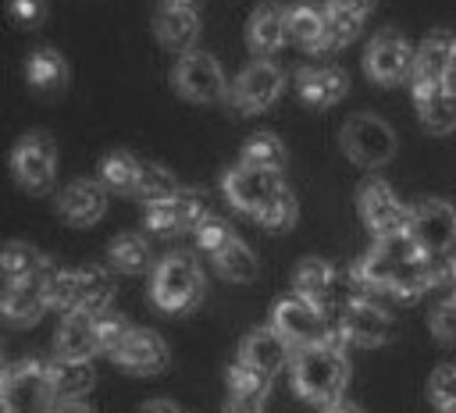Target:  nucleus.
Instances as JSON below:
<instances>
[{"label":"nucleus","mask_w":456,"mask_h":413,"mask_svg":"<svg viewBox=\"0 0 456 413\" xmlns=\"http://www.w3.org/2000/svg\"><path fill=\"white\" fill-rule=\"evenodd\" d=\"M452 57H456V36L449 28H435L420 39L417 61H413V89H431L452 82Z\"/></svg>","instance_id":"obj_15"},{"label":"nucleus","mask_w":456,"mask_h":413,"mask_svg":"<svg viewBox=\"0 0 456 413\" xmlns=\"http://www.w3.org/2000/svg\"><path fill=\"white\" fill-rule=\"evenodd\" d=\"M57 356L68 360H93L100 352V335H96V317L93 313H68L57 328Z\"/></svg>","instance_id":"obj_25"},{"label":"nucleus","mask_w":456,"mask_h":413,"mask_svg":"<svg viewBox=\"0 0 456 413\" xmlns=\"http://www.w3.org/2000/svg\"><path fill=\"white\" fill-rule=\"evenodd\" d=\"M260 402L264 399H246V395H232L224 413H260Z\"/></svg>","instance_id":"obj_45"},{"label":"nucleus","mask_w":456,"mask_h":413,"mask_svg":"<svg viewBox=\"0 0 456 413\" xmlns=\"http://www.w3.org/2000/svg\"><path fill=\"white\" fill-rule=\"evenodd\" d=\"M139 160L125 150H114L100 160V182L107 192H118V196H132L139 189Z\"/></svg>","instance_id":"obj_31"},{"label":"nucleus","mask_w":456,"mask_h":413,"mask_svg":"<svg viewBox=\"0 0 456 413\" xmlns=\"http://www.w3.org/2000/svg\"><path fill=\"white\" fill-rule=\"evenodd\" d=\"M50 413H93V409L86 406V399H57Z\"/></svg>","instance_id":"obj_46"},{"label":"nucleus","mask_w":456,"mask_h":413,"mask_svg":"<svg viewBox=\"0 0 456 413\" xmlns=\"http://www.w3.org/2000/svg\"><path fill=\"white\" fill-rule=\"evenodd\" d=\"M203 0H160V7H189V11H196Z\"/></svg>","instance_id":"obj_48"},{"label":"nucleus","mask_w":456,"mask_h":413,"mask_svg":"<svg viewBox=\"0 0 456 413\" xmlns=\"http://www.w3.org/2000/svg\"><path fill=\"white\" fill-rule=\"evenodd\" d=\"M281 85H285V75L278 64H271L267 57H256L253 64H246L239 71V78L232 82L228 96L239 110L246 114H256V110H267L278 96H281Z\"/></svg>","instance_id":"obj_13"},{"label":"nucleus","mask_w":456,"mask_h":413,"mask_svg":"<svg viewBox=\"0 0 456 413\" xmlns=\"http://www.w3.org/2000/svg\"><path fill=\"white\" fill-rule=\"evenodd\" d=\"M203 217H207L203 199H196L192 192H178V196H171V199L150 203L146 214H142V224H146L153 235H175V231H192Z\"/></svg>","instance_id":"obj_17"},{"label":"nucleus","mask_w":456,"mask_h":413,"mask_svg":"<svg viewBox=\"0 0 456 413\" xmlns=\"http://www.w3.org/2000/svg\"><path fill=\"white\" fill-rule=\"evenodd\" d=\"M11 14H14L18 25L32 28L46 18V0H11Z\"/></svg>","instance_id":"obj_43"},{"label":"nucleus","mask_w":456,"mask_h":413,"mask_svg":"<svg viewBox=\"0 0 456 413\" xmlns=\"http://www.w3.org/2000/svg\"><path fill=\"white\" fill-rule=\"evenodd\" d=\"M289 39V11L281 4H260L246 21V43L256 57H271Z\"/></svg>","instance_id":"obj_20"},{"label":"nucleus","mask_w":456,"mask_h":413,"mask_svg":"<svg viewBox=\"0 0 456 413\" xmlns=\"http://www.w3.org/2000/svg\"><path fill=\"white\" fill-rule=\"evenodd\" d=\"M296 89H299V100L303 103H310V107H331V103H338L346 96L349 78L338 68H303L296 75Z\"/></svg>","instance_id":"obj_27"},{"label":"nucleus","mask_w":456,"mask_h":413,"mask_svg":"<svg viewBox=\"0 0 456 413\" xmlns=\"http://www.w3.org/2000/svg\"><path fill=\"white\" fill-rule=\"evenodd\" d=\"M342 150L360 167H381L395 157V132L374 114H353L342 125Z\"/></svg>","instance_id":"obj_7"},{"label":"nucleus","mask_w":456,"mask_h":413,"mask_svg":"<svg viewBox=\"0 0 456 413\" xmlns=\"http://www.w3.org/2000/svg\"><path fill=\"white\" fill-rule=\"evenodd\" d=\"M192 239H196V246L203 249V253H221L232 239H235V231L228 228V221H221V217H214V214H207L196 228H192Z\"/></svg>","instance_id":"obj_39"},{"label":"nucleus","mask_w":456,"mask_h":413,"mask_svg":"<svg viewBox=\"0 0 456 413\" xmlns=\"http://www.w3.org/2000/svg\"><path fill=\"white\" fill-rule=\"evenodd\" d=\"M25 78L32 82L36 93L57 96V93L68 85V64H64V57H61L53 46H39V50H32L28 61H25Z\"/></svg>","instance_id":"obj_28"},{"label":"nucleus","mask_w":456,"mask_h":413,"mask_svg":"<svg viewBox=\"0 0 456 413\" xmlns=\"http://www.w3.org/2000/svg\"><path fill=\"white\" fill-rule=\"evenodd\" d=\"M228 388H232V395L264 399V395H267V388H271V374L256 370V367H253V363H246V360H235V363H232V370H228Z\"/></svg>","instance_id":"obj_37"},{"label":"nucleus","mask_w":456,"mask_h":413,"mask_svg":"<svg viewBox=\"0 0 456 413\" xmlns=\"http://www.w3.org/2000/svg\"><path fill=\"white\" fill-rule=\"evenodd\" d=\"M46 306H50L46 274L7 281V288H4V317H7L11 324H36Z\"/></svg>","instance_id":"obj_21"},{"label":"nucleus","mask_w":456,"mask_h":413,"mask_svg":"<svg viewBox=\"0 0 456 413\" xmlns=\"http://www.w3.org/2000/svg\"><path fill=\"white\" fill-rule=\"evenodd\" d=\"M150 296L160 310L182 313L192 310L203 296V271L189 253H167L150 278Z\"/></svg>","instance_id":"obj_5"},{"label":"nucleus","mask_w":456,"mask_h":413,"mask_svg":"<svg viewBox=\"0 0 456 413\" xmlns=\"http://www.w3.org/2000/svg\"><path fill=\"white\" fill-rule=\"evenodd\" d=\"M292 385L306 402H338L349 385V360L335 338L303 345L292 356Z\"/></svg>","instance_id":"obj_3"},{"label":"nucleus","mask_w":456,"mask_h":413,"mask_svg":"<svg viewBox=\"0 0 456 413\" xmlns=\"http://www.w3.org/2000/svg\"><path fill=\"white\" fill-rule=\"evenodd\" d=\"M442 413H456V406H452V409H442Z\"/></svg>","instance_id":"obj_51"},{"label":"nucleus","mask_w":456,"mask_h":413,"mask_svg":"<svg viewBox=\"0 0 456 413\" xmlns=\"http://www.w3.org/2000/svg\"><path fill=\"white\" fill-rule=\"evenodd\" d=\"M224 196L235 210L256 217L267 228H292L296 224V196L278 178V171L235 164L232 171H224Z\"/></svg>","instance_id":"obj_2"},{"label":"nucleus","mask_w":456,"mask_h":413,"mask_svg":"<svg viewBox=\"0 0 456 413\" xmlns=\"http://www.w3.org/2000/svg\"><path fill=\"white\" fill-rule=\"evenodd\" d=\"M428 399L438 409H452L456 406V363H442L435 367L431 381H428Z\"/></svg>","instance_id":"obj_40"},{"label":"nucleus","mask_w":456,"mask_h":413,"mask_svg":"<svg viewBox=\"0 0 456 413\" xmlns=\"http://www.w3.org/2000/svg\"><path fill=\"white\" fill-rule=\"evenodd\" d=\"M452 75H456V57H452Z\"/></svg>","instance_id":"obj_52"},{"label":"nucleus","mask_w":456,"mask_h":413,"mask_svg":"<svg viewBox=\"0 0 456 413\" xmlns=\"http://www.w3.org/2000/svg\"><path fill=\"white\" fill-rule=\"evenodd\" d=\"M0 263H4V278H7V281L36 278V274H50V271H53L50 260H46L36 246H28V242H7Z\"/></svg>","instance_id":"obj_32"},{"label":"nucleus","mask_w":456,"mask_h":413,"mask_svg":"<svg viewBox=\"0 0 456 413\" xmlns=\"http://www.w3.org/2000/svg\"><path fill=\"white\" fill-rule=\"evenodd\" d=\"M406 231L417 239V246L431 256H449L456 242V206L445 199H420L410 210Z\"/></svg>","instance_id":"obj_10"},{"label":"nucleus","mask_w":456,"mask_h":413,"mask_svg":"<svg viewBox=\"0 0 456 413\" xmlns=\"http://www.w3.org/2000/svg\"><path fill=\"white\" fill-rule=\"evenodd\" d=\"M0 395H4V413H50L53 388H50V374L46 363L39 360H18L4 370L0 381Z\"/></svg>","instance_id":"obj_6"},{"label":"nucleus","mask_w":456,"mask_h":413,"mask_svg":"<svg viewBox=\"0 0 456 413\" xmlns=\"http://www.w3.org/2000/svg\"><path fill=\"white\" fill-rule=\"evenodd\" d=\"M292 349H296V345H292L285 335H278L274 328H256V331L246 335V342H242V349H239V360H246V363H253L256 370H264V374L274 377V374L289 363Z\"/></svg>","instance_id":"obj_23"},{"label":"nucleus","mask_w":456,"mask_h":413,"mask_svg":"<svg viewBox=\"0 0 456 413\" xmlns=\"http://www.w3.org/2000/svg\"><path fill=\"white\" fill-rule=\"evenodd\" d=\"M292 288H296V296H303V299L324 306V303L331 299V288H335V271H331V263H328V260H317V256L303 260V263L296 267V274H292Z\"/></svg>","instance_id":"obj_30"},{"label":"nucleus","mask_w":456,"mask_h":413,"mask_svg":"<svg viewBox=\"0 0 456 413\" xmlns=\"http://www.w3.org/2000/svg\"><path fill=\"white\" fill-rule=\"evenodd\" d=\"M452 278H456V274H452Z\"/></svg>","instance_id":"obj_53"},{"label":"nucleus","mask_w":456,"mask_h":413,"mask_svg":"<svg viewBox=\"0 0 456 413\" xmlns=\"http://www.w3.org/2000/svg\"><path fill=\"white\" fill-rule=\"evenodd\" d=\"M46 374H50L53 399H82L93 388V377H96L89 360H68V356H53L46 363Z\"/></svg>","instance_id":"obj_29"},{"label":"nucleus","mask_w":456,"mask_h":413,"mask_svg":"<svg viewBox=\"0 0 456 413\" xmlns=\"http://www.w3.org/2000/svg\"><path fill=\"white\" fill-rule=\"evenodd\" d=\"M338 335L356 342V345H385L392 338V320L381 306L367 303V299H349L338 313Z\"/></svg>","instance_id":"obj_16"},{"label":"nucleus","mask_w":456,"mask_h":413,"mask_svg":"<svg viewBox=\"0 0 456 413\" xmlns=\"http://www.w3.org/2000/svg\"><path fill=\"white\" fill-rule=\"evenodd\" d=\"M449 263H452V271H456V242H452V249H449V256H445Z\"/></svg>","instance_id":"obj_50"},{"label":"nucleus","mask_w":456,"mask_h":413,"mask_svg":"<svg viewBox=\"0 0 456 413\" xmlns=\"http://www.w3.org/2000/svg\"><path fill=\"white\" fill-rule=\"evenodd\" d=\"M142 413H178V406H175V402H167V399H153V402H146V406H142Z\"/></svg>","instance_id":"obj_47"},{"label":"nucleus","mask_w":456,"mask_h":413,"mask_svg":"<svg viewBox=\"0 0 456 413\" xmlns=\"http://www.w3.org/2000/svg\"><path fill=\"white\" fill-rule=\"evenodd\" d=\"M356 206H360L363 224H367L374 235H395V231H406V224H410V210L399 206L395 192H392L381 178H367V182L360 185Z\"/></svg>","instance_id":"obj_14"},{"label":"nucleus","mask_w":456,"mask_h":413,"mask_svg":"<svg viewBox=\"0 0 456 413\" xmlns=\"http://www.w3.org/2000/svg\"><path fill=\"white\" fill-rule=\"evenodd\" d=\"M107 260L121 274H139V271L150 267V246H146L142 235H118L107 246Z\"/></svg>","instance_id":"obj_34"},{"label":"nucleus","mask_w":456,"mask_h":413,"mask_svg":"<svg viewBox=\"0 0 456 413\" xmlns=\"http://www.w3.org/2000/svg\"><path fill=\"white\" fill-rule=\"evenodd\" d=\"M153 36L164 50L189 53L200 39V14L189 7H157L153 14Z\"/></svg>","instance_id":"obj_22"},{"label":"nucleus","mask_w":456,"mask_h":413,"mask_svg":"<svg viewBox=\"0 0 456 413\" xmlns=\"http://www.w3.org/2000/svg\"><path fill=\"white\" fill-rule=\"evenodd\" d=\"M324 14H328V39H331V50L349 46V43L360 36V28H363V18L353 14V11H342V7H328V4H324Z\"/></svg>","instance_id":"obj_38"},{"label":"nucleus","mask_w":456,"mask_h":413,"mask_svg":"<svg viewBox=\"0 0 456 413\" xmlns=\"http://www.w3.org/2000/svg\"><path fill=\"white\" fill-rule=\"evenodd\" d=\"M11 171L18 178V185L32 196H43L50 192L53 185V171H57V150H53V139L46 132H28L14 142V153H11Z\"/></svg>","instance_id":"obj_8"},{"label":"nucleus","mask_w":456,"mask_h":413,"mask_svg":"<svg viewBox=\"0 0 456 413\" xmlns=\"http://www.w3.org/2000/svg\"><path fill=\"white\" fill-rule=\"evenodd\" d=\"M413 103L420 114V125L431 135H445L456 128V85H431V89H413Z\"/></svg>","instance_id":"obj_24"},{"label":"nucleus","mask_w":456,"mask_h":413,"mask_svg":"<svg viewBox=\"0 0 456 413\" xmlns=\"http://www.w3.org/2000/svg\"><path fill=\"white\" fill-rule=\"evenodd\" d=\"M431 331L442 338V342H456V296L452 299H442L431 313Z\"/></svg>","instance_id":"obj_42"},{"label":"nucleus","mask_w":456,"mask_h":413,"mask_svg":"<svg viewBox=\"0 0 456 413\" xmlns=\"http://www.w3.org/2000/svg\"><path fill=\"white\" fill-rule=\"evenodd\" d=\"M214 263H217V274L228 278V281H235V285H249L256 278V256L239 239H232L221 253H214Z\"/></svg>","instance_id":"obj_33"},{"label":"nucleus","mask_w":456,"mask_h":413,"mask_svg":"<svg viewBox=\"0 0 456 413\" xmlns=\"http://www.w3.org/2000/svg\"><path fill=\"white\" fill-rule=\"evenodd\" d=\"M132 328H128V320L121 317V313H100L96 317V335H100V352H114L121 342H125V335H128Z\"/></svg>","instance_id":"obj_41"},{"label":"nucleus","mask_w":456,"mask_h":413,"mask_svg":"<svg viewBox=\"0 0 456 413\" xmlns=\"http://www.w3.org/2000/svg\"><path fill=\"white\" fill-rule=\"evenodd\" d=\"M271 328H274L278 335H285L296 349L317 345V342H328V338H331L321 306L310 303V299H303V296H285V299H278L274 310H271Z\"/></svg>","instance_id":"obj_9"},{"label":"nucleus","mask_w":456,"mask_h":413,"mask_svg":"<svg viewBox=\"0 0 456 413\" xmlns=\"http://www.w3.org/2000/svg\"><path fill=\"white\" fill-rule=\"evenodd\" d=\"M178 192H182V189H178V182H175V174H171L167 167H160V164H146V160H142L135 196H142L146 203H157V199H171V196H178Z\"/></svg>","instance_id":"obj_36"},{"label":"nucleus","mask_w":456,"mask_h":413,"mask_svg":"<svg viewBox=\"0 0 456 413\" xmlns=\"http://www.w3.org/2000/svg\"><path fill=\"white\" fill-rule=\"evenodd\" d=\"M242 164H253V167H264V171H281L285 164V146L278 135L271 132H256L246 139L242 146Z\"/></svg>","instance_id":"obj_35"},{"label":"nucleus","mask_w":456,"mask_h":413,"mask_svg":"<svg viewBox=\"0 0 456 413\" xmlns=\"http://www.w3.org/2000/svg\"><path fill=\"white\" fill-rule=\"evenodd\" d=\"M57 210L68 224L75 228H86V224H96L107 210V189L103 182H93V178H75L61 189L57 196Z\"/></svg>","instance_id":"obj_18"},{"label":"nucleus","mask_w":456,"mask_h":413,"mask_svg":"<svg viewBox=\"0 0 456 413\" xmlns=\"http://www.w3.org/2000/svg\"><path fill=\"white\" fill-rule=\"evenodd\" d=\"M328 7H342V11H353V14H360V18H367L374 7H378V0H324Z\"/></svg>","instance_id":"obj_44"},{"label":"nucleus","mask_w":456,"mask_h":413,"mask_svg":"<svg viewBox=\"0 0 456 413\" xmlns=\"http://www.w3.org/2000/svg\"><path fill=\"white\" fill-rule=\"evenodd\" d=\"M171 78H175V89H178L185 100H192V103H217V100L228 93L224 71H221L217 57H210V53H203V50L182 53Z\"/></svg>","instance_id":"obj_11"},{"label":"nucleus","mask_w":456,"mask_h":413,"mask_svg":"<svg viewBox=\"0 0 456 413\" xmlns=\"http://www.w3.org/2000/svg\"><path fill=\"white\" fill-rule=\"evenodd\" d=\"M324 413H360L356 406H349V402H328V409Z\"/></svg>","instance_id":"obj_49"},{"label":"nucleus","mask_w":456,"mask_h":413,"mask_svg":"<svg viewBox=\"0 0 456 413\" xmlns=\"http://www.w3.org/2000/svg\"><path fill=\"white\" fill-rule=\"evenodd\" d=\"M445 274H456L452 263L424 253L417 246V239L410 231H395V235H378V242L370 246V253L356 263V278L370 288H385L388 296L410 303L420 292H428L435 281H442Z\"/></svg>","instance_id":"obj_1"},{"label":"nucleus","mask_w":456,"mask_h":413,"mask_svg":"<svg viewBox=\"0 0 456 413\" xmlns=\"http://www.w3.org/2000/svg\"><path fill=\"white\" fill-rule=\"evenodd\" d=\"M110 356H114L118 367H125V370H132V374H157V370L167 367V345H164V338H160L157 331H150V328H132V331L125 335V342H121Z\"/></svg>","instance_id":"obj_19"},{"label":"nucleus","mask_w":456,"mask_h":413,"mask_svg":"<svg viewBox=\"0 0 456 413\" xmlns=\"http://www.w3.org/2000/svg\"><path fill=\"white\" fill-rule=\"evenodd\" d=\"M289 39L310 53H328L331 39H328V14L317 4H296L289 7Z\"/></svg>","instance_id":"obj_26"},{"label":"nucleus","mask_w":456,"mask_h":413,"mask_svg":"<svg viewBox=\"0 0 456 413\" xmlns=\"http://www.w3.org/2000/svg\"><path fill=\"white\" fill-rule=\"evenodd\" d=\"M46 296L50 306L64 313H107L110 306V274L103 267H82V271H50L46 274Z\"/></svg>","instance_id":"obj_4"},{"label":"nucleus","mask_w":456,"mask_h":413,"mask_svg":"<svg viewBox=\"0 0 456 413\" xmlns=\"http://www.w3.org/2000/svg\"><path fill=\"white\" fill-rule=\"evenodd\" d=\"M413 61H417V50H410V43L392 28L378 32L363 50V71L381 85L413 78Z\"/></svg>","instance_id":"obj_12"}]
</instances>
